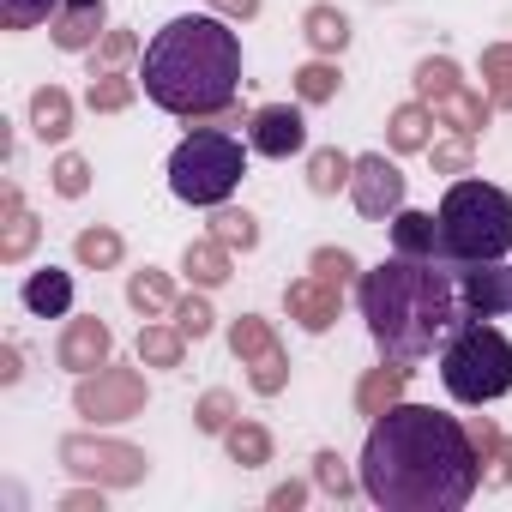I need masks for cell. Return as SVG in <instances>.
<instances>
[{
	"label": "cell",
	"mask_w": 512,
	"mask_h": 512,
	"mask_svg": "<svg viewBox=\"0 0 512 512\" xmlns=\"http://www.w3.org/2000/svg\"><path fill=\"white\" fill-rule=\"evenodd\" d=\"M470 157H476V139H458V133H446V139L428 145L434 175H470Z\"/></svg>",
	"instance_id": "obj_44"
},
{
	"label": "cell",
	"mask_w": 512,
	"mask_h": 512,
	"mask_svg": "<svg viewBox=\"0 0 512 512\" xmlns=\"http://www.w3.org/2000/svg\"><path fill=\"white\" fill-rule=\"evenodd\" d=\"M386 229H392V253H410V260H440V217L434 211H410L404 205Z\"/></svg>",
	"instance_id": "obj_20"
},
{
	"label": "cell",
	"mask_w": 512,
	"mask_h": 512,
	"mask_svg": "<svg viewBox=\"0 0 512 512\" xmlns=\"http://www.w3.org/2000/svg\"><path fill=\"white\" fill-rule=\"evenodd\" d=\"M440 380L458 404H494L512 392V344L488 320H458L440 344Z\"/></svg>",
	"instance_id": "obj_5"
},
{
	"label": "cell",
	"mask_w": 512,
	"mask_h": 512,
	"mask_svg": "<svg viewBox=\"0 0 512 512\" xmlns=\"http://www.w3.org/2000/svg\"><path fill=\"white\" fill-rule=\"evenodd\" d=\"M247 175V145L223 127H199L169 151V193L181 205H223L235 193V181Z\"/></svg>",
	"instance_id": "obj_6"
},
{
	"label": "cell",
	"mask_w": 512,
	"mask_h": 512,
	"mask_svg": "<svg viewBox=\"0 0 512 512\" xmlns=\"http://www.w3.org/2000/svg\"><path fill=\"white\" fill-rule=\"evenodd\" d=\"M25 380V356H19V344H0V386H19Z\"/></svg>",
	"instance_id": "obj_48"
},
{
	"label": "cell",
	"mask_w": 512,
	"mask_h": 512,
	"mask_svg": "<svg viewBox=\"0 0 512 512\" xmlns=\"http://www.w3.org/2000/svg\"><path fill=\"white\" fill-rule=\"evenodd\" d=\"M205 7L229 25H247V19H260V0H205Z\"/></svg>",
	"instance_id": "obj_47"
},
{
	"label": "cell",
	"mask_w": 512,
	"mask_h": 512,
	"mask_svg": "<svg viewBox=\"0 0 512 512\" xmlns=\"http://www.w3.org/2000/svg\"><path fill=\"white\" fill-rule=\"evenodd\" d=\"M314 488H320L326 500H350V494H356L362 482L350 476V464H344V458H338L332 446H320V452H314Z\"/></svg>",
	"instance_id": "obj_37"
},
{
	"label": "cell",
	"mask_w": 512,
	"mask_h": 512,
	"mask_svg": "<svg viewBox=\"0 0 512 512\" xmlns=\"http://www.w3.org/2000/svg\"><path fill=\"white\" fill-rule=\"evenodd\" d=\"M223 452H229V464H241V470H260V464H272V428L241 416V422L223 434Z\"/></svg>",
	"instance_id": "obj_28"
},
{
	"label": "cell",
	"mask_w": 512,
	"mask_h": 512,
	"mask_svg": "<svg viewBox=\"0 0 512 512\" xmlns=\"http://www.w3.org/2000/svg\"><path fill=\"white\" fill-rule=\"evenodd\" d=\"M169 320H175V326L187 332V344H199V338H211V332H217V314H211V302H205V290H193V296H181Z\"/></svg>",
	"instance_id": "obj_42"
},
{
	"label": "cell",
	"mask_w": 512,
	"mask_h": 512,
	"mask_svg": "<svg viewBox=\"0 0 512 512\" xmlns=\"http://www.w3.org/2000/svg\"><path fill=\"white\" fill-rule=\"evenodd\" d=\"M350 199L368 223H392L404 211V169L386 157V151H368L356 157V175H350Z\"/></svg>",
	"instance_id": "obj_9"
},
{
	"label": "cell",
	"mask_w": 512,
	"mask_h": 512,
	"mask_svg": "<svg viewBox=\"0 0 512 512\" xmlns=\"http://www.w3.org/2000/svg\"><path fill=\"white\" fill-rule=\"evenodd\" d=\"M302 37H308L314 55H332V61H338V55L350 49V19L332 7V0H314V7L302 13Z\"/></svg>",
	"instance_id": "obj_23"
},
{
	"label": "cell",
	"mask_w": 512,
	"mask_h": 512,
	"mask_svg": "<svg viewBox=\"0 0 512 512\" xmlns=\"http://www.w3.org/2000/svg\"><path fill=\"white\" fill-rule=\"evenodd\" d=\"M181 356H187V332L181 326H139V362L145 368H181Z\"/></svg>",
	"instance_id": "obj_33"
},
{
	"label": "cell",
	"mask_w": 512,
	"mask_h": 512,
	"mask_svg": "<svg viewBox=\"0 0 512 512\" xmlns=\"http://www.w3.org/2000/svg\"><path fill=\"white\" fill-rule=\"evenodd\" d=\"M235 422H241V404H235V392H223V386H211V392L193 404V428H199V434H217V440H223Z\"/></svg>",
	"instance_id": "obj_35"
},
{
	"label": "cell",
	"mask_w": 512,
	"mask_h": 512,
	"mask_svg": "<svg viewBox=\"0 0 512 512\" xmlns=\"http://www.w3.org/2000/svg\"><path fill=\"white\" fill-rule=\"evenodd\" d=\"M404 386H410V362H392V356H380V368H368L362 380H356V416H386L392 404H404Z\"/></svg>",
	"instance_id": "obj_15"
},
{
	"label": "cell",
	"mask_w": 512,
	"mask_h": 512,
	"mask_svg": "<svg viewBox=\"0 0 512 512\" xmlns=\"http://www.w3.org/2000/svg\"><path fill=\"white\" fill-rule=\"evenodd\" d=\"M247 151H260V157H302L308 151V121H302V103H266V109H253L247 121Z\"/></svg>",
	"instance_id": "obj_11"
},
{
	"label": "cell",
	"mask_w": 512,
	"mask_h": 512,
	"mask_svg": "<svg viewBox=\"0 0 512 512\" xmlns=\"http://www.w3.org/2000/svg\"><path fill=\"white\" fill-rule=\"evenodd\" d=\"M55 362L79 380V374H97L103 362H115V332L97 320V314H79V320H67L61 326V338H55Z\"/></svg>",
	"instance_id": "obj_12"
},
{
	"label": "cell",
	"mask_w": 512,
	"mask_h": 512,
	"mask_svg": "<svg viewBox=\"0 0 512 512\" xmlns=\"http://www.w3.org/2000/svg\"><path fill=\"white\" fill-rule=\"evenodd\" d=\"M356 302H362V320H368V338L380 344V356L410 362V368L428 362L446 344V332L464 320L452 266L410 260V253H392L374 272H362Z\"/></svg>",
	"instance_id": "obj_3"
},
{
	"label": "cell",
	"mask_w": 512,
	"mask_h": 512,
	"mask_svg": "<svg viewBox=\"0 0 512 512\" xmlns=\"http://www.w3.org/2000/svg\"><path fill=\"white\" fill-rule=\"evenodd\" d=\"M476 458H482V488H512V434H500L488 416H464Z\"/></svg>",
	"instance_id": "obj_16"
},
{
	"label": "cell",
	"mask_w": 512,
	"mask_h": 512,
	"mask_svg": "<svg viewBox=\"0 0 512 512\" xmlns=\"http://www.w3.org/2000/svg\"><path fill=\"white\" fill-rule=\"evenodd\" d=\"M434 217H440V260L446 266L506 260V247H512V193H500L494 181H452Z\"/></svg>",
	"instance_id": "obj_4"
},
{
	"label": "cell",
	"mask_w": 512,
	"mask_h": 512,
	"mask_svg": "<svg viewBox=\"0 0 512 512\" xmlns=\"http://www.w3.org/2000/svg\"><path fill=\"white\" fill-rule=\"evenodd\" d=\"M452 284H458V314L464 320H500V314H512V266H500V260L452 266Z\"/></svg>",
	"instance_id": "obj_10"
},
{
	"label": "cell",
	"mask_w": 512,
	"mask_h": 512,
	"mask_svg": "<svg viewBox=\"0 0 512 512\" xmlns=\"http://www.w3.org/2000/svg\"><path fill=\"white\" fill-rule=\"evenodd\" d=\"M127 302L145 314V320H163V314H175V278L169 272H157V266H145V272H133L127 278Z\"/></svg>",
	"instance_id": "obj_25"
},
{
	"label": "cell",
	"mask_w": 512,
	"mask_h": 512,
	"mask_svg": "<svg viewBox=\"0 0 512 512\" xmlns=\"http://www.w3.org/2000/svg\"><path fill=\"white\" fill-rule=\"evenodd\" d=\"M139 368H145V362H139ZM139 368L103 362L97 374H79V386H73V410H79L91 428H115V422L145 416L151 392H145V374H139Z\"/></svg>",
	"instance_id": "obj_7"
},
{
	"label": "cell",
	"mask_w": 512,
	"mask_h": 512,
	"mask_svg": "<svg viewBox=\"0 0 512 512\" xmlns=\"http://www.w3.org/2000/svg\"><path fill=\"white\" fill-rule=\"evenodd\" d=\"M133 55H139V37L133 31H103L97 49H91V73H127Z\"/></svg>",
	"instance_id": "obj_40"
},
{
	"label": "cell",
	"mask_w": 512,
	"mask_h": 512,
	"mask_svg": "<svg viewBox=\"0 0 512 512\" xmlns=\"http://www.w3.org/2000/svg\"><path fill=\"white\" fill-rule=\"evenodd\" d=\"M308 494H314V488L290 476V482H278V488L266 494V506H272V512H302V506H308Z\"/></svg>",
	"instance_id": "obj_46"
},
{
	"label": "cell",
	"mask_w": 512,
	"mask_h": 512,
	"mask_svg": "<svg viewBox=\"0 0 512 512\" xmlns=\"http://www.w3.org/2000/svg\"><path fill=\"white\" fill-rule=\"evenodd\" d=\"M338 91H344V73H338V61H332V55H314L308 67H296V103H302V109L338 103Z\"/></svg>",
	"instance_id": "obj_26"
},
{
	"label": "cell",
	"mask_w": 512,
	"mask_h": 512,
	"mask_svg": "<svg viewBox=\"0 0 512 512\" xmlns=\"http://www.w3.org/2000/svg\"><path fill=\"white\" fill-rule=\"evenodd\" d=\"M308 272L326 278V284H338V290H344V284H362V266H356L350 247H314V253H308Z\"/></svg>",
	"instance_id": "obj_38"
},
{
	"label": "cell",
	"mask_w": 512,
	"mask_h": 512,
	"mask_svg": "<svg viewBox=\"0 0 512 512\" xmlns=\"http://www.w3.org/2000/svg\"><path fill=\"white\" fill-rule=\"evenodd\" d=\"M482 488V458L464 416L392 404L362 440V494L386 512H458Z\"/></svg>",
	"instance_id": "obj_1"
},
{
	"label": "cell",
	"mask_w": 512,
	"mask_h": 512,
	"mask_svg": "<svg viewBox=\"0 0 512 512\" xmlns=\"http://www.w3.org/2000/svg\"><path fill=\"white\" fill-rule=\"evenodd\" d=\"M434 121H440L446 133H458V139H482V133H488V121H494V97H488V91H476V85H464L458 97H446V103L434 109Z\"/></svg>",
	"instance_id": "obj_18"
},
{
	"label": "cell",
	"mask_w": 512,
	"mask_h": 512,
	"mask_svg": "<svg viewBox=\"0 0 512 512\" xmlns=\"http://www.w3.org/2000/svg\"><path fill=\"white\" fill-rule=\"evenodd\" d=\"M103 31H109V0H61L49 19V37L67 55H91Z\"/></svg>",
	"instance_id": "obj_14"
},
{
	"label": "cell",
	"mask_w": 512,
	"mask_h": 512,
	"mask_svg": "<svg viewBox=\"0 0 512 512\" xmlns=\"http://www.w3.org/2000/svg\"><path fill=\"white\" fill-rule=\"evenodd\" d=\"M61 0H0V31H37L55 19Z\"/></svg>",
	"instance_id": "obj_43"
},
{
	"label": "cell",
	"mask_w": 512,
	"mask_h": 512,
	"mask_svg": "<svg viewBox=\"0 0 512 512\" xmlns=\"http://www.w3.org/2000/svg\"><path fill=\"white\" fill-rule=\"evenodd\" d=\"M205 235H217L229 253H253V247H260V217L223 199V205H211V229Z\"/></svg>",
	"instance_id": "obj_27"
},
{
	"label": "cell",
	"mask_w": 512,
	"mask_h": 512,
	"mask_svg": "<svg viewBox=\"0 0 512 512\" xmlns=\"http://www.w3.org/2000/svg\"><path fill=\"white\" fill-rule=\"evenodd\" d=\"M482 91L494 97V109H512V43L482 49Z\"/></svg>",
	"instance_id": "obj_36"
},
{
	"label": "cell",
	"mask_w": 512,
	"mask_h": 512,
	"mask_svg": "<svg viewBox=\"0 0 512 512\" xmlns=\"http://www.w3.org/2000/svg\"><path fill=\"white\" fill-rule=\"evenodd\" d=\"M19 302H25L37 320H67V308H73V272H61V266L31 272L25 290H19Z\"/></svg>",
	"instance_id": "obj_19"
},
{
	"label": "cell",
	"mask_w": 512,
	"mask_h": 512,
	"mask_svg": "<svg viewBox=\"0 0 512 512\" xmlns=\"http://www.w3.org/2000/svg\"><path fill=\"white\" fill-rule=\"evenodd\" d=\"M181 272L193 278V290H223V284L235 278V253H229L217 235H199V241H187V253H181Z\"/></svg>",
	"instance_id": "obj_17"
},
{
	"label": "cell",
	"mask_w": 512,
	"mask_h": 512,
	"mask_svg": "<svg viewBox=\"0 0 512 512\" xmlns=\"http://www.w3.org/2000/svg\"><path fill=\"white\" fill-rule=\"evenodd\" d=\"M284 314H290L302 332H332V326L344 320V290L308 272V278L284 284Z\"/></svg>",
	"instance_id": "obj_13"
},
{
	"label": "cell",
	"mask_w": 512,
	"mask_h": 512,
	"mask_svg": "<svg viewBox=\"0 0 512 512\" xmlns=\"http://www.w3.org/2000/svg\"><path fill=\"white\" fill-rule=\"evenodd\" d=\"M139 79H127V73H91V91H85V109L91 115H127L133 103H139Z\"/></svg>",
	"instance_id": "obj_29"
},
{
	"label": "cell",
	"mask_w": 512,
	"mask_h": 512,
	"mask_svg": "<svg viewBox=\"0 0 512 512\" xmlns=\"http://www.w3.org/2000/svg\"><path fill=\"white\" fill-rule=\"evenodd\" d=\"M37 241H43V223H37L25 205L7 211V223H0V266H25Z\"/></svg>",
	"instance_id": "obj_32"
},
{
	"label": "cell",
	"mask_w": 512,
	"mask_h": 512,
	"mask_svg": "<svg viewBox=\"0 0 512 512\" xmlns=\"http://www.w3.org/2000/svg\"><path fill=\"white\" fill-rule=\"evenodd\" d=\"M434 127H440V121H434V109H428L422 97H416V103H398V109L386 115V145H392L398 157L428 151V145H434Z\"/></svg>",
	"instance_id": "obj_21"
},
{
	"label": "cell",
	"mask_w": 512,
	"mask_h": 512,
	"mask_svg": "<svg viewBox=\"0 0 512 512\" xmlns=\"http://www.w3.org/2000/svg\"><path fill=\"white\" fill-rule=\"evenodd\" d=\"M464 91V73H458V61H446V55H428V61H416V97L428 103V109H440L446 97H458Z\"/></svg>",
	"instance_id": "obj_31"
},
{
	"label": "cell",
	"mask_w": 512,
	"mask_h": 512,
	"mask_svg": "<svg viewBox=\"0 0 512 512\" xmlns=\"http://www.w3.org/2000/svg\"><path fill=\"white\" fill-rule=\"evenodd\" d=\"M73 260H79L85 272H115V266L127 260V241H121V229L91 223V229H79V235H73Z\"/></svg>",
	"instance_id": "obj_24"
},
{
	"label": "cell",
	"mask_w": 512,
	"mask_h": 512,
	"mask_svg": "<svg viewBox=\"0 0 512 512\" xmlns=\"http://www.w3.org/2000/svg\"><path fill=\"white\" fill-rule=\"evenodd\" d=\"M61 470H73L79 482H103V488H133L151 476V458L127 440H109V434H67L55 446Z\"/></svg>",
	"instance_id": "obj_8"
},
{
	"label": "cell",
	"mask_w": 512,
	"mask_h": 512,
	"mask_svg": "<svg viewBox=\"0 0 512 512\" xmlns=\"http://www.w3.org/2000/svg\"><path fill=\"white\" fill-rule=\"evenodd\" d=\"M49 187H55L61 199H85V193H91V163H85L79 151H61L55 169H49Z\"/></svg>",
	"instance_id": "obj_41"
},
{
	"label": "cell",
	"mask_w": 512,
	"mask_h": 512,
	"mask_svg": "<svg viewBox=\"0 0 512 512\" xmlns=\"http://www.w3.org/2000/svg\"><path fill=\"white\" fill-rule=\"evenodd\" d=\"M139 85H145V97H151L163 115L217 121V115L235 109V91H241V37H235L229 19H217V13L169 19V25L145 43Z\"/></svg>",
	"instance_id": "obj_2"
},
{
	"label": "cell",
	"mask_w": 512,
	"mask_h": 512,
	"mask_svg": "<svg viewBox=\"0 0 512 512\" xmlns=\"http://www.w3.org/2000/svg\"><path fill=\"white\" fill-rule=\"evenodd\" d=\"M103 482H85V488H67L61 500H55V512H103Z\"/></svg>",
	"instance_id": "obj_45"
},
{
	"label": "cell",
	"mask_w": 512,
	"mask_h": 512,
	"mask_svg": "<svg viewBox=\"0 0 512 512\" xmlns=\"http://www.w3.org/2000/svg\"><path fill=\"white\" fill-rule=\"evenodd\" d=\"M247 386L260 392V398H278V392L290 386V350L278 344V350H266L260 362H247Z\"/></svg>",
	"instance_id": "obj_39"
},
{
	"label": "cell",
	"mask_w": 512,
	"mask_h": 512,
	"mask_svg": "<svg viewBox=\"0 0 512 512\" xmlns=\"http://www.w3.org/2000/svg\"><path fill=\"white\" fill-rule=\"evenodd\" d=\"M350 175H356V157H344L338 145L308 151V193L332 199V193H344V187H350Z\"/></svg>",
	"instance_id": "obj_30"
},
{
	"label": "cell",
	"mask_w": 512,
	"mask_h": 512,
	"mask_svg": "<svg viewBox=\"0 0 512 512\" xmlns=\"http://www.w3.org/2000/svg\"><path fill=\"white\" fill-rule=\"evenodd\" d=\"M229 350H235V362L247 368V362H260L266 350H278V332H272V320H260V314H241L235 326H229Z\"/></svg>",
	"instance_id": "obj_34"
},
{
	"label": "cell",
	"mask_w": 512,
	"mask_h": 512,
	"mask_svg": "<svg viewBox=\"0 0 512 512\" xmlns=\"http://www.w3.org/2000/svg\"><path fill=\"white\" fill-rule=\"evenodd\" d=\"M31 133L43 145H67V133H73V97L61 85H37L31 91Z\"/></svg>",
	"instance_id": "obj_22"
}]
</instances>
